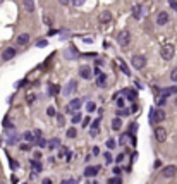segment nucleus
Returning <instances> with one entry per match:
<instances>
[{
    "mask_svg": "<svg viewBox=\"0 0 177 184\" xmlns=\"http://www.w3.org/2000/svg\"><path fill=\"white\" fill-rule=\"evenodd\" d=\"M165 119V112L162 109H151L150 110V122L151 124H160Z\"/></svg>",
    "mask_w": 177,
    "mask_h": 184,
    "instance_id": "f257e3e1",
    "label": "nucleus"
},
{
    "mask_svg": "<svg viewBox=\"0 0 177 184\" xmlns=\"http://www.w3.org/2000/svg\"><path fill=\"white\" fill-rule=\"evenodd\" d=\"M174 53H175L174 45H170V43L162 45V48H160V55H162V59H165V60H170V59L174 57Z\"/></svg>",
    "mask_w": 177,
    "mask_h": 184,
    "instance_id": "f03ea898",
    "label": "nucleus"
},
{
    "mask_svg": "<svg viewBox=\"0 0 177 184\" xmlns=\"http://www.w3.org/2000/svg\"><path fill=\"white\" fill-rule=\"evenodd\" d=\"M117 41H119V45H121L122 48H125V47L131 43V33H129L127 29L121 31V33H119V36H117Z\"/></svg>",
    "mask_w": 177,
    "mask_h": 184,
    "instance_id": "7ed1b4c3",
    "label": "nucleus"
},
{
    "mask_svg": "<svg viewBox=\"0 0 177 184\" xmlns=\"http://www.w3.org/2000/svg\"><path fill=\"white\" fill-rule=\"evenodd\" d=\"M155 140L158 141V143H164V141H167V131H165V127H155Z\"/></svg>",
    "mask_w": 177,
    "mask_h": 184,
    "instance_id": "20e7f679",
    "label": "nucleus"
},
{
    "mask_svg": "<svg viewBox=\"0 0 177 184\" xmlns=\"http://www.w3.org/2000/svg\"><path fill=\"white\" fill-rule=\"evenodd\" d=\"M131 62H133V66L136 67V69H143V67L146 66V59L143 57V55H134V57L131 59Z\"/></svg>",
    "mask_w": 177,
    "mask_h": 184,
    "instance_id": "39448f33",
    "label": "nucleus"
},
{
    "mask_svg": "<svg viewBox=\"0 0 177 184\" xmlns=\"http://www.w3.org/2000/svg\"><path fill=\"white\" fill-rule=\"evenodd\" d=\"M100 169H102L100 165H90V167H86V169H84V177H95V175H98Z\"/></svg>",
    "mask_w": 177,
    "mask_h": 184,
    "instance_id": "423d86ee",
    "label": "nucleus"
},
{
    "mask_svg": "<svg viewBox=\"0 0 177 184\" xmlns=\"http://www.w3.org/2000/svg\"><path fill=\"white\" fill-rule=\"evenodd\" d=\"M175 172H177V167L175 165H167L164 171H162V175H164V177H174Z\"/></svg>",
    "mask_w": 177,
    "mask_h": 184,
    "instance_id": "0eeeda50",
    "label": "nucleus"
},
{
    "mask_svg": "<svg viewBox=\"0 0 177 184\" xmlns=\"http://www.w3.org/2000/svg\"><path fill=\"white\" fill-rule=\"evenodd\" d=\"M81 105H83V100H81V98H74V100H71L69 105H67V112H71V110H78Z\"/></svg>",
    "mask_w": 177,
    "mask_h": 184,
    "instance_id": "6e6552de",
    "label": "nucleus"
},
{
    "mask_svg": "<svg viewBox=\"0 0 177 184\" xmlns=\"http://www.w3.org/2000/svg\"><path fill=\"white\" fill-rule=\"evenodd\" d=\"M167 22H168V14L167 12H160L158 16H156V24H158V26H164Z\"/></svg>",
    "mask_w": 177,
    "mask_h": 184,
    "instance_id": "1a4fd4ad",
    "label": "nucleus"
},
{
    "mask_svg": "<svg viewBox=\"0 0 177 184\" xmlns=\"http://www.w3.org/2000/svg\"><path fill=\"white\" fill-rule=\"evenodd\" d=\"M14 57H16V48H5L4 53H2V59L4 60H10Z\"/></svg>",
    "mask_w": 177,
    "mask_h": 184,
    "instance_id": "9d476101",
    "label": "nucleus"
},
{
    "mask_svg": "<svg viewBox=\"0 0 177 184\" xmlns=\"http://www.w3.org/2000/svg\"><path fill=\"white\" fill-rule=\"evenodd\" d=\"M22 140L26 141V143H33V141H36V136H35V132H29V131H26L24 134H22Z\"/></svg>",
    "mask_w": 177,
    "mask_h": 184,
    "instance_id": "9b49d317",
    "label": "nucleus"
},
{
    "mask_svg": "<svg viewBox=\"0 0 177 184\" xmlns=\"http://www.w3.org/2000/svg\"><path fill=\"white\" fill-rule=\"evenodd\" d=\"M105 84H107V76L102 72V74H98L96 76V86H100V88H105Z\"/></svg>",
    "mask_w": 177,
    "mask_h": 184,
    "instance_id": "f8f14e48",
    "label": "nucleus"
},
{
    "mask_svg": "<svg viewBox=\"0 0 177 184\" xmlns=\"http://www.w3.org/2000/svg\"><path fill=\"white\" fill-rule=\"evenodd\" d=\"M79 76H81L83 79H90L91 78V71H90V67H81V69H79Z\"/></svg>",
    "mask_w": 177,
    "mask_h": 184,
    "instance_id": "ddd939ff",
    "label": "nucleus"
},
{
    "mask_svg": "<svg viewBox=\"0 0 177 184\" xmlns=\"http://www.w3.org/2000/svg\"><path fill=\"white\" fill-rule=\"evenodd\" d=\"M76 88H78V83H76V81H71V83L67 84V88L64 90V93H65V95H71V93L76 91Z\"/></svg>",
    "mask_w": 177,
    "mask_h": 184,
    "instance_id": "4468645a",
    "label": "nucleus"
},
{
    "mask_svg": "<svg viewBox=\"0 0 177 184\" xmlns=\"http://www.w3.org/2000/svg\"><path fill=\"white\" fill-rule=\"evenodd\" d=\"M29 41V33H22L17 36V45H26Z\"/></svg>",
    "mask_w": 177,
    "mask_h": 184,
    "instance_id": "2eb2a0df",
    "label": "nucleus"
},
{
    "mask_svg": "<svg viewBox=\"0 0 177 184\" xmlns=\"http://www.w3.org/2000/svg\"><path fill=\"white\" fill-rule=\"evenodd\" d=\"M59 91H60L59 84H50V86H48V95H50V97H55V95H59Z\"/></svg>",
    "mask_w": 177,
    "mask_h": 184,
    "instance_id": "dca6fc26",
    "label": "nucleus"
},
{
    "mask_svg": "<svg viewBox=\"0 0 177 184\" xmlns=\"http://www.w3.org/2000/svg\"><path fill=\"white\" fill-rule=\"evenodd\" d=\"M141 14H143V7H141V5H134V7H133V17L139 19V17H141Z\"/></svg>",
    "mask_w": 177,
    "mask_h": 184,
    "instance_id": "f3484780",
    "label": "nucleus"
},
{
    "mask_svg": "<svg viewBox=\"0 0 177 184\" xmlns=\"http://www.w3.org/2000/svg\"><path fill=\"white\" fill-rule=\"evenodd\" d=\"M121 127H122L121 117H115V119L112 121V129H114V131H121Z\"/></svg>",
    "mask_w": 177,
    "mask_h": 184,
    "instance_id": "a211bd4d",
    "label": "nucleus"
},
{
    "mask_svg": "<svg viewBox=\"0 0 177 184\" xmlns=\"http://www.w3.org/2000/svg\"><path fill=\"white\" fill-rule=\"evenodd\" d=\"M48 148H50V150L60 148V140H59V138H53V140H50V143H48Z\"/></svg>",
    "mask_w": 177,
    "mask_h": 184,
    "instance_id": "6ab92c4d",
    "label": "nucleus"
},
{
    "mask_svg": "<svg viewBox=\"0 0 177 184\" xmlns=\"http://www.w3.org/2000/svg\"><path fill=\"white\" fill-rule=\"evenodd\" d=\"M110 19H112V14L108 12V10H105V12H102V16H100V22H108L110 21Z\"/></svg>",
    "mask_w": 177,
    "mask_h": 184,
    "instance_id": "aec40b11",
    "label": "nucleus"
},
{
    "mask_svg": "<svg viewBox=\"0 0 177 184\" xmlns=\"http://www.w3.org/2000/svg\"><path fill=\"white\" fill-rule=\"evenodd\" d=\"M24 9L28 12H33L35 10V4H33V0H24Z\"/></svg>",
    "mask_w": 177,
    "mask_h": 184,
    "instance_id": "412c9836",
    "label": "nucleus"
},
{
    "mask_svg": "<svg viewBox=\"0 0 177 184\" xmlns=\"http://www.w3.org/2000/svg\"><path fill=\"white\" fill-rule=\"evenodd\" d=\"M29 163H31V167H33V171H35V172H40V171H41V163H40L38 160H35V158H33Z\"/></svg>",
    "mask_w": 177,
    "mask_h": 184,
    "instance_id": "4be33fe9",
    "label": "nucleus"
},
{
    "mask_svg": "<svg viewBox=\"0 0 177 184\" xmlns=\"http://www.w3.org/2000/svg\"><path fill=\"white\" fill-rule=\"evenodd\" d=\"M47 45H48V40H47V38H40V40H36V47H38V48H45Z\"/></svg>",
    "mask_w": 177,
    "mask_h": 184,
    "instance_id": "5701e85b",
    "label": "nucleus"
},
{
    "mask_svg": "<svg viewBox=\"0 0 177 184\" xmlns=\"http://www.w3.org/2000/svg\"><path fill=\"white\" fill-rule=\"evenodd\" d=\"M165 102H167V95H164V93H162L160 97H156V105H158V107H162Z\"/></svg>",
    "mask_w": 177,
    "mask_h": 184,
    "instance_id": "b1692460",
    "label": "nucleus"
},
{
    "mask_svg": "<svg viewBox=\"0 0 177 184\" xmlns=\"http://www.w3.org/2000/svg\"><path fill=\"white\" fill-rule=\"evenodd\" d=\"M125 95H127V98H129L131 102H134L136 100V91H133V90H127V91H124Z\"/></svg>",
    "mask_w": 177,
    "mask_h": 184,
    "instance_id": "393cba45",
    "label": "nucleus"
},
{
    "mask_svg": "<svg viewBox=\"0 0 177 184\" xmlns=\"http://www.w3.org/2000/svg\"><path fill=\"white\" fill-rule=\"evenodd\" d=\"M83 121V115L79 114V112H76V114L72 115V124H78V122H81Z\"/></svg>",
    "mask_w": 177,
    "mask_h": 184,
    "instance_id": "a878e982",
    "label": "nucleus"
},
{
    "mask_svg": "<svg viewBox=\"0 0 177 184\" xmlns=\"http://www.w3.org/2000/svg\"><path fill=\"white\" fill-rule=\"evenodd\" d=\"M65 134H67V138H76V134H78V131H76L74 127H71V129H67V132H65Z\"/></svg>",
    "mask_w": 177,
    "mask_h": 184,
    "instance_id": "bb28decb",
    "label": "nucleus"
},
{
    "mask_svg": "<svg viewBox=\"0 0 177 184\" xmlns=\"http://www.w3.org/2000/svg\"><path fill=\"white\" fill-rule=\"evenodd\" d=\"M36 145H38L40 148H45V146H48V143L43 140V138H38V140H36Z\"/></svg>",
    "mask_w": 177,
    "mask_h": 184,
    "instance_id": "cd10ccee",
    "label": "nucleus"
},
{
    "mask_svg": "<svg viewBox=\"0 0 177 184\" xmlns=\"http://www.w3.org/2000/svg\"><path fill=\"white\" fill-rule=\"evenodd\" d=\"M129 112H131V110H127V109H119V110H117V115H119V117H124V115H129Z\"/></svg>",
    "mask_w": 177,
    "mask_h": 184,
    "instance_id": "c85d7f7f",
    "label": "nucleus"
},
{
    "mask_svg": "<svg viewBox=\"0 0 177 184\" xmlns=\"http://www.w3.org/2000/svg\"><path fill=\"white\" fill-rule=\"evenodd\" d=\"M35 100H36V95H35V93H28V97H26V102H28V103H33Z\"/></svg>",
    "mask_w": 177,
    "mask_h": 184,
    "instance_id": "c756f323",
    "label": "nucleus"
},
{
    "mask_svg": "<svg viewBox=\"0 0 177 184\" xmlns=\"http://www.w3.org/2000/svg\"><path fill=\"white\" fill-rule=\"evenodd\" d=\"M95 109H96V105L93 103V102H88V103H86V110H88V112H95Z\"/></svg>",
    "mask_w": 177,
    "mask_h": 184,
    "instance_id": "7c9ffc66",
    "label": "nucleus"
},
{
    "mask_svg": "<svg viewBox=\"0 0 177 184\" xmlns=\"http://www.w3.org/2000/svg\"><path fill=\"white\" fill-rule=\"evenodd\" d=\"M57 122H59V126H64V124H65V119H64V115H62V114H57Z\"/></svg>",
    "mask_w": 177,
    "mask_h": 184,
    "instance_id": "2f4dec72",
    "label": "nucleus"
},
{
    "mask_svg": "<svg viewBox=\"0 0 177 184\" xmlns=\"http://www.w3.org/2000/svg\"><path fill=\"white\" fill-rule=\"evenodd\" d=\"M47 114L50 115V117H55L57 112H55V109H53V107H48V109H47Z\"/></svg>",
    "mask_w": 177,
    "mask_h": 184,
    "instance_id": "473e14b6",
    "label": "nucleus"
},
{
    "mask_svg": "<svg viewBox=\"0 0 177 184\" xmlns=\"http://www.w3.org/2000/svg\"><path fill=\"white\" fill-rule=\"evenodd\" d=\"M91 129H96V131L100 129V119H96V121H93V122H91Z\"/></svg>",
    "mask_w": 177,
    "mask_h": 184,
    "instance_id": "72a5a7b5",
    "label": "nucleus"
},
{
    "mask_svg": "<svg viewBox=\"0 0 177 184\" xmlns=\"http://www.w3.org/2000/svg\"><path fill=\"white\" fill-rule=\"evenodd\" d=\"M107 146H108V148H115V146H117V143H115V140H112V138H110V140H108L107 141Z\"/></svg>",
    "mask_w": 177,
    "mask_h": 184,
    "instance_id": "f704fd0d",
    "label": "nucleus"
},
{
    "mask_svg": "<svg viewBox=\"0 0 177 184\" xmlns=\"http://www.w3.org/2000/svg\"><path fill=\"white\" fill-rule=\"evenodd\" d=\"M9 162H10V167H12L14 171H16V169H19V162H16V160H12V158L9 157Z\"/></svg>",
    "mask_w": 177,
    "mask_h": 184,
    "instance_id": "c9c22d12",
    "label": "nucleus"
},
{
    "mask_svg": "<svg viewBox=\"0 0 177 184\" xmlns=\"http://www.w3.org/2000/svg\"><path fill=\"white\" fill-rule=\"evenodd\" d=\"M124 105H125L124 98H117V107H119V109H124Z\"/></svg>",
    "mask_w": 177,
    "mask_h": 184,
    "instance_id": "e433bc0d",
    "label": "nucleus"
},
{
    "mask_svg": "<svg viewBox=\"0 0 177 184\" xmlns=\"http://www.w3.org/2000/svg\"><path fill=\"white\" fill-rule=\"evenodd\" d=\"M170 79H172V81H177V67H175V69H172V72H170Z\"/></svg>",
    "mask_w": 177,
    "mask_h": 184,
    "instance_id": "4c0bfd02",
    "label": "nucleus"
},
{
    "mask_svg": "<svg viewBox=\"0 0 177 184\" xmlns=\"http://www.w3.org/2000/svg\"><path fill=\"white\" fill-rule=\"evenodd\" d=\"M121 69H122V72H124L125 76H129L131 72H129V69H127V66H125V64H121Z\"/></svg>",
    "mask_w": 177,
    "mask_h": 184,
    "instance_id": "58836bf2",
    "label": "nucleus"
},
{
    "mask_svg": "<svg viewBox=\"0 0 177 184\" xmlns=\"http://www.w3.org/2000/svg\"><path fill=\"white\" fill-rule=\"evenodd\" d=\"M168 4H170V7L177 12V0H168Z\"/></svg>",
    "mask_w": 177,
    "mask_h": 184,
    "instance_id": "ea45409f",
    "label": "nucleus"
},
{
    "mask_svg": "<svg viewBox=\"0 0 177 184\" xmlns=\"http://www.w3.org/2000/svg\"><path fill=\"white\" fill-rule=\"evenodd\" d=\"M67 153H69V151H67V148H65V146H60V155H59V157H64V155H67Z\"/></svg>",
    "mask_w": 177,
    "mask_h": 184,
    "instance_id": "a19ab883",
    "label": "nucleus"
},
{
    "mask_svg": "<svg viewBox=\"0 0 177 184\" xmlns=\"http://www.w3.org/2000/svg\"><path fill=\"white\" fill-rule=\"evenodd\" d=\"M62 184H78V182H76V179H64Z\"/></svg>",
    "mask_w": 177,
    "mask_h": 184,
    "instance_id": "79ce46f5",
    "label": "nucleus"
},
{
    "mask_svg": "<svg viewBox=\"0 0 177 184\" xmlns=\"http://www.w3.org/2000/svg\"><path fill=\"white\" fill-rule=\"evenodd\" d=\"M110 181H112L114 184H122V179H121V177H114V179H110Z\"/></svg>",
    "mask_w": 177,
    "mask_h": 184,
    "instance_id": "37998d69",
    "label": "nucleus"
},
{
    "mask_svg": "<svg viewBox=\"0 0 177 184\" xmlns=\"http://www.w3.org/2000/svg\"><path fill=\"white\" fill-rule=\"evenodd\" d=\"M121 172H122V167H115V169H114V174L115 175H121Z\"/></svg>",
    "mask_w": 177,
    "mask_h": 184,
    "instance_id": "c03bdc74",
    "label": "nucleus"
},
{
    "mask_svg": "<svg viewBox=\"0 0 177 184\" xmlns=\"http://www.w3.org/2000/svg\"><path fill=\"white\" fill-rule=\"evenodd\" d=\"M21 150H22V151L29 150V143H22V145H21Z\"/></svg>",
    "mask_w": 177,
    "mask_h": 184,
    "instance_id": "a18cd8bd",
    "label": "nucleus"
},
{
    "mask_svg": "<svg viewBox=\"0 0 177 184\" xmlns=\"http://www.w3.org/2000/svg\"><path fill=\"white\" fill-rule=\"evenodd\" d=\"M90 126V117H84V121H83V127Z\"/></svg>",
    "mask_w": 177,
    "mask_h": 184,
    "instance_id": "49530a36",
    "label": "nucleus"
},
{
    "mask_svg": "<svg viewBox=\"0 0 177 184\" xmlns=\"http://www.w3.org/2000/svg\"><path fill=\"white\" fill-rule=\"evenodd\" d=\"M72 4L74 5H83L84 4V0H72Z\"/></svg>",
    "mask_w": 177,
    "mask_h": 184,
    "instance_id": "de8ad7c7",
    "label": "nucleus"
},
{
    "mask_svg": "<svg viewBox=\"0 0 177 184\" xmlns=\"http://www.w3.org/2000/svg\"><path fill=\"white\" fill-rule=\"evenodd\" d=\"M10 181H12V184H17L19 182V179L16 177V175H10Z\"/></svg>",
    "mask_w": 177,
    "mask_h": 184,
    "instance_id": "09e8293b",
    "label": "nucleus"
},
{
    "mask_svg": "<svg viewBox=\"0 0 177 184\" xmlns=\"http://www.w3.org/2000/svg\"><path fill=\"white\" fill-rule=\"evenodd\" d=\"M93 155H96V157L100 155V148H98V146H95V148H93Z\"/></svg>",
    "mask_w": 177,
    "mask_h": 184,
    "instance_id": "8fccbe9b",
    "label": "nucleus"
},
{
    "mask_svg": "<svg viewBox=\"0 0 177 184\" xmlns=\"http://www.w3.org/2000/svg\"><path fill=\"white\" fill-rule=\"evenodd\" d=\"M105 160H107V162H112V155H110V153H105Z\"/></svg>",
    "mask_w": 177,
    "mask_h": 184,
    "instance_id": "3c124183",
    "label": "nucleus"
},
{
    "mask_svg": "<svg viewBox=\"0 0 177 184\" xmlns=\"http://www.w3.org/2000/svg\"><path fill=\"white\" fill-rule=\"evenodd\" d=\"M35 136H36V140H38V138H41V131H40V129H36V131H35Z\"/></svg>",
    "mask_w": 177,
    "mask_h": 184,
    "instance_id": "603ef678",
    "label": "nucleus"
},
{
    "mask_svg": "<svg viewBox=\"0 0 177 184\" xmlns=\"http://www.w3.org/2000/svg\"><path fill=\"white\" fill-rule=\"evenodd\" d=\"M41 157H43V155L40 153V151H36V153H35V160H40V158H41Z\"/></svg>",
    "mask_w": 177,
    "mask_h": 184,
    "instance_id": "864d4df0",
    "label": "nucleus"
},
{
    "mask_svg": "<svg viewBox=\"0 0 177 184\" xmlns=\"http://www.w3.org/2000/svg\"><path fill=\"white\" fill-rule=\"evenodd\" d=\"M124 160V153H121V155H117V162H122Z\"/></svg>",
    "mask_w": 177,
    "mask_h": 184,
    "instance_id": "5fc2aeb1",
    "label": "nucleus"
},
{
    "mask_svg": "<svg viewBox=\"0 0 177 184\" xmlns=\"http://www.w3.org/2000/svg\"><path fill=\"white\" fill-rule=\"evenodd\" d=\"M24 83H26V81H19V83L16 84V88H22V86H24Z\"/></svg>",
    "mask_w": 177,
    "mask_h": 184,
    "instance_id": "6e6d98bb",
    "label": "nucleus"
},
{
    "mask_svg": "<svg viewBox=\"0 0 177 184\" xmlns=\"http://www.w3.org/2000/svg\"><path fill=\"white\" fill-rule=\"evenodd\" d=\"M62 5H67V4H71V0H59Z\"/></svg>",
    "mask_w": 177,
    "mask_h": 184,
    "instance_id": "4d7b16f0",
    "label": "nucleus"
},
{
    "mask_svg": "<svg viewBox=\"0 0 177 184\" xmlns=\"http://www.w3.org/2000/svg\"><path fill=\"white\" fill-rule=\"evenodd\" d=\"M95 64H96V66H102V64H103V60H102V59H96Z\"/></svg>",
    "mask_w": 177,
    "mask_h": 184,
    "instance_id": "13d9d810",
    "label": "nucleus"
},
{
    "mask_svg": "<svg viewBox=\"0 0 177 184\" xmlns=\"http://www.w3.org/2000/svg\"><path fill=\"white\" fill-rule=\"evenodd\" d=\"M131 112H138V105H136V103H134V105L131 107Z\"/></svg>",
    "mask_w": 177,
    "mask_h": 184,
    "instance_id": "bf43d9fd",
    "label": "nucleus"
},
{
    "mask_svg": "<svg viewBox=\"0 0 177 184\" xmlns=\"http://www.w3.org/2000/svg\"><path fill=\"white\" fill-rule=\"evenodd\" d=\"M55 33H57L55 29H50V31H48V36H53V35H55Z\"/></svg>",
    "mask_w": 177,
    "mask_h": 184,
    "instance_id": "052dcab7",
    "label": "nucleus"
},
{
    "mask_svg": "<svg viewBox=\"0 0 177 184\" xmlns=\"http://www.w3.org/2000/svg\"><path fill=\"white\" fill-rule=\"evenodd\" d=\"M136 127H138L136 124H131V132H134V131H136Z\"/></svg>",
    "mask_w": 177,
    "mask_h": 184,
    "instance_id": "680f3d73",
    "label": "nucleus"
},
{
    "mask_svg": "<svg viewBox=\"0 0 177 184\" xmlns=\"http://www.w3.org/2000/svg\"><path fill=\"white\" fill-rule=\"evenodd\" d=\"M41 184H52V181H50V179H45V181H43V182H41Z\"/></svg>",
    "mask_w": 177,
    "mask_h": 184,
    "instance_id": "e2e57ef3",
    "label": "nucleus"
},
{
    "mask_svg": "<svg viewBox=\"0 0 177 184\" xmlns=\"http://www.w3.org/2000/svg\"><path fill=\"white\" fill-rule=\"evenodd\" d=\"M88 184H98V182H95V181H91V182H88Z\"/></svg>",
    "mask_w": 177,
    "mask_h": 184,
    "instance_id": "0e129e2a",
    "label": "nucleus"
},
{
    "mask_svg": "<svg viewBox=\"0 0 177 184\" xmlns=\"http://www.w3.org/2000/svg\"><path fill=\"white\" fill-rule=\"evenodd\" d=\"M175 105H177V98H175Z\"/></svg>",
    "mask_w": 177,
    "mask_h": 184,
    "instance_id": "69168bd1",
    "label": "nucleus"
},
{
    "mask_svg": "<svg viewBox=\"0 0 177 184\" xmlns=\"http://www.w3.org/2000/svg\"><path fill=\"white\" fill-rule=\"evenodd\" d=\"M0 2H2V0H0Z\"/></svg>",
    "mask_w": 177,
    "mask_h": 184,
    "instance_id": "338daca9",
    "label": "nucleus"
}]
</instances>
